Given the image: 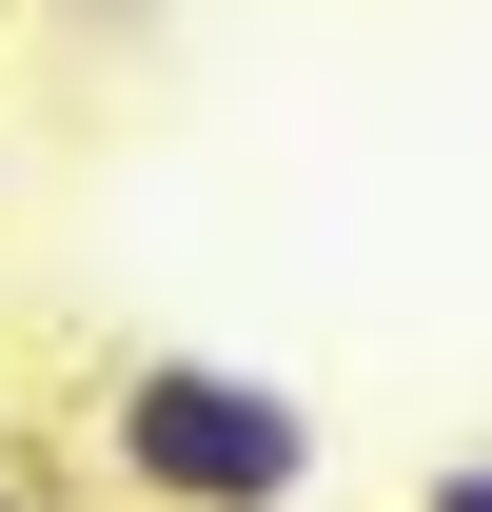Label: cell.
<instances>
[{
    "mask_svg": "<svg viewBox=\"0 0 492 512\" xmlns=\"http://www.w3.org/2000/svg\"><path fill=\"white\" fill-rule=\"evenodd\" d=\"M79 453H99L119 512H296L315 493V394L138 335V355H99V394H79Z\"/></svg>",
    "mask_w": 492,
    "mask_h": 512,
    "instance_id": "1",
    "label": "cell"
},
{
    "mask_svg": "<svg viewBox=\"0 0 492 512\" xmlns=\"http://www.w3.org/2000/svg\"><path fill=\"white\" fill-rule=\"evenodd\" d=\"M414 512H492V453H433V473H414Z\"/></svg>",
    "mask_w": 492,
    "mask_h": 512,
    "instance_id": "2",
    "label": "cell"
},
{
    "mask_svg": "<svg viewBox=\"0 0 492 512\" xmlns=\"http://www.w3.org/2000/svg\"><path fill=\"white\" fill-rule=\"evenodd\" d=\"M0 512H60V473H40V453H20V434H0Z\"/></svg>",
    "mask_w": 492,
    "mask_h": 512,
    "instance_id": "3",
    "label": "cell"
}]
</instances>
